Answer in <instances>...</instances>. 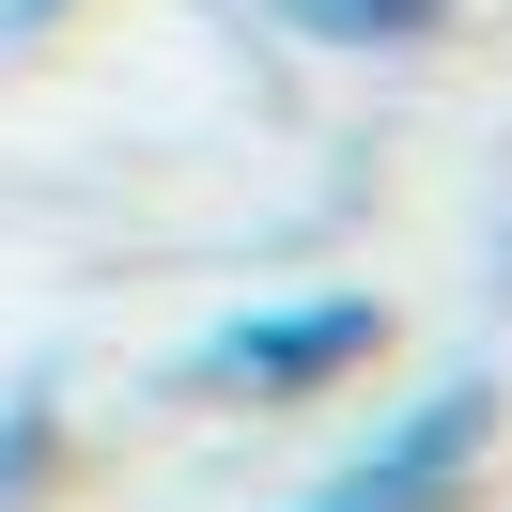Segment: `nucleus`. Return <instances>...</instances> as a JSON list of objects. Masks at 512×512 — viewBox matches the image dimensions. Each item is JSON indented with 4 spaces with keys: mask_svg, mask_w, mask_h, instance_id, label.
<instances>
[{
    "mask_svg": "<svg viewBox=\"0 0 512 512\" xmlns=\"http://www.w3.org/2000/svg\"><path fill=\"white\" fill-rule=\"evenodd\" d=\"M47 16H63V0H0V47H32V32H47Z\"/></svg>",
    "mask_w": 512,
    "mask_h": 512,
    "instance_id": "nucleus-5",
    "label": "nucleus"
},
{
    "mask_svg": "<svg viewBox=\"0 0 512 512\" xmlns=\"http://www.w3.org/2000/svg\"><path fill=\"white\" fill-rule=\"evenodd\" d=\"M373 342H388V311L357 280H295V295H249V311L202 326V342L171 357V404H202V419H295V404H326V388L373 373Z\"/></svg>",
    "mask_w": 512,
    "mask_h": 512,
    "instance_id": "nucleus-1",
    "label": "nucleus"
},
{
    "mask_svg": "<svg viewBox=\"0 0 512 512\" xmlns=\"http://www.w3.org/2000/svg\"><path fill=\"white\" fill-rule=\"evenodd\" d=\"M295 47H326V63H404V47H435L466 0H264Z\"/></svg>",
    "mask_w": 512,
    "mask_h": 512,
    "instance_id": "nucleus-4",
    "label": "nucleus"
},
{
    "mask_svg": "<svg viewBox=\"0 0 512 512\" xmlns=\"http://www.w3.org/2000/svg\"><path fill=\"white\" fill-rule=\"evenodd\" d=\"M481 466H497V373H450L404 388L326 481H295V512H481Z\"/></svg>",
    "mask_w": 512,
    "mask_h": 512,
    "instance_id": "nucleus-2",
    "label": "nucleus"
},
{
    "mask_svg": "<svg viewBox=\"0 0 512 512\" xmlns=\"http://www.w3.org/2000/svg\"><path fill=\"white\" fill-rule=\"evenodd\" d=\"M78 481V388L63 373H16L0 388V512H47Z\"/></svg>",
    "mask_w": 512,
    "mask_h": 512,
    "instance_id": "nucleus-3",
    "label": "nucleus"
}]
</instances>
